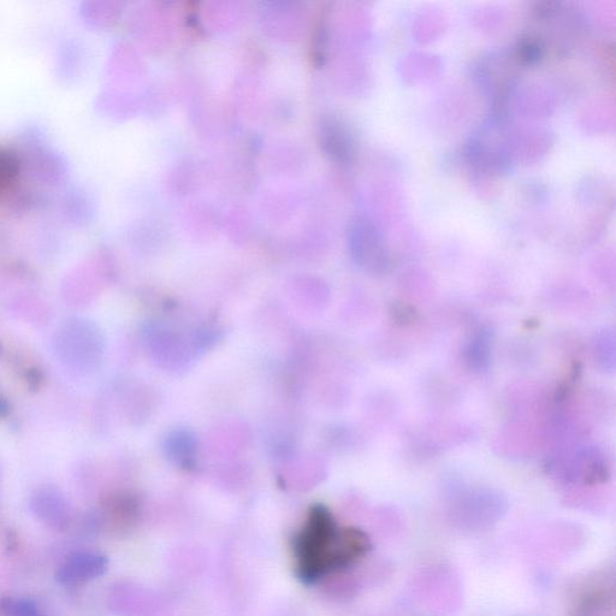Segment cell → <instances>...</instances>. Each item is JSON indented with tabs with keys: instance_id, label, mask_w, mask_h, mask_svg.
Returning a JSON list of instances; mask_svg holds the SVG:
<instances>
[{
	"instance_id": "cell-2",
	"label": "cell",
	"mask_w": 616,
	"mask_h": 616,
	"mask_svg": "<svg viewBox=\"0 0 616 616\" xmlns=\"http://www.w3.org/2000/svg\"><path fill=\"white\" fill-rule=\"evenodd\" d=\"M55 349L61 363L75 372H88L102 355V339L94 325L81 318L69 319L58 329Z\"/></svg>"
},
{
	"instance_id": "cell-1",
	"label": "cell",
	"mask_w": 616,
	"mask_h": 616,
	"mask_svg": "<svg viewBox=\"0 0 616 616\" xmlns=\"http://www.w3.org/2000/svg\"><path fill=\"white\" fill-rule=\"evenodd\" d=\"M296 576L306 584L316 583L329 572L342 570L363 558L369 538L357 529L339 530L327 508H312L307 523L294 538Z\"/></svg>"
},
{
	"instance_id": "cell-4",
	"label": "cell",
	"mask_w": 616,
	"mask_h": 616,
	"mask_svg": "<svg viewBox=\"0 0 616 616\" xmlns=\"http://www.w3.org/2000/svg\"><path fill=\"white\" fill-rule=\"evenodd\" d=\"M31 507L38 519L53 529H63L70 519L71 509L67 499L52 488L38 490L32 497Z\"/></svg>"
},
{
	"instance_id": "cell-6",
	"label": "cell",
	"mask_w": 616,
	"mask_h": 616,
	"mask_svg": "<svg viewBox=\"0 0 616 616\" xmlns=\"http://www.w3.org/2000/svg\"><path fill=\"white\" fill-rule=\"evenodd\" d=\"M0 609L7 616H41L31 601L7 598L0 603Z\"/></svg>"
},
{
	"instance_id": "cell-5",
	"label": "cell",
	"mask_w": 616,
	"mask_h": 616,
	"mask_svg": "<svg viewBox=\"0 0 616 616\" xmlns=\"http://www.w3.org/2000/svg\"><path fill=\"white\" fill-rule=\"evenodd\" d=\"M20 171L21 162L17 154L7 148H0V197L15 185Z\"/></svg>"
},
{
	"instance_id": "cell-3",
	"label": "cell",
	"mask_w": 616,
	"mask_h": 616,
	"mask_svg": "<svg viewBox=\"0 0 616 616\" xmlns=\"http://www.w3.org/2000/svg\"><path fill=\"white\" fill-rule=\"evenodd\" d=\"M108 559L93 552H79L70 555L59 568L57 578L62 584H79L96 579L108 570Z\"/></svg>"
}]
</instances>
